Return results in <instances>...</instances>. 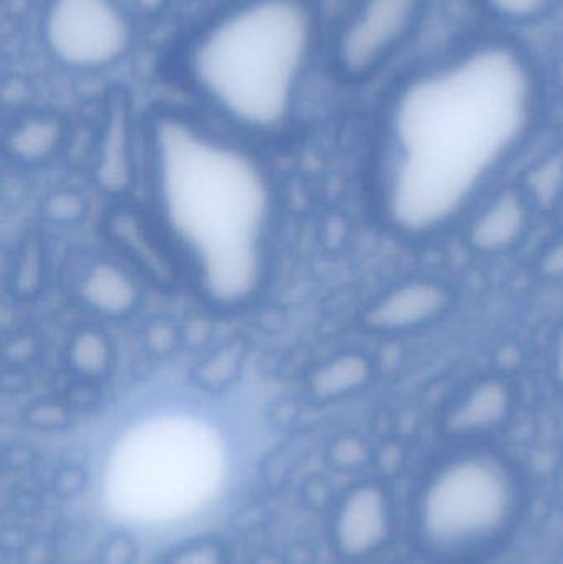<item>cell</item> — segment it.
I'll list each match as a JSON object with an SVG mask.
<instances>
[{
    "instance_id": "cell-1",
    "label": "cell",
    "mask_w": 563,
    "mask_h": 564,
    "mask_svg": "<svg viewBox=\"0 0 563 564\" xmlns=\"http://www.w3.org/2000/svg\"><path fill=\"white\" fill-rule=\"evenodd\" d=\"M541 99L538 66L508 39L475 40L410 73L387 119L393 224L429 235L458 218L531 134Z\"/></svg>"
},
{
    "instance_id": "cell-2",
    "label": "cell",
    "mask_w": 563,
    "mask_h": 564,
    "mask_svg": "<svg viewBox=\"0 0 563 564\" xmlns=\"http://www.w3.org/2000/svg\"><path fill=\"white\" fill-rule=\"evenodd\" d=\"M162 194L172 227L197 258L205 284L225 299L257 280L264 191L234 149L178 119L158 126Z\"/></svg>"
},
{
    "instance_id": "cell-3",
    "label": "cell",
    "mask_w": 563,
    "mask_h": 564,
    "mask_svg": "<svg viewBox=\"0 0 563 564\" xmlns=\"http://www.w3.org/2000/svg\"><path fill=\"white\" fill-rule=\"evenodd\" d=\"M316 45L306 0H245L215 19L188 55L198 91L251 128H273L290 115Z\"/></svg>"
},
{
    "instance_id": "cell-4",
    "label": "cell",
    "mask_w": 563,
    "mask_h": 564,
    "mask_svg": "<svg viewBox=\"0 0 563 564\" xmlns=\"http://www.w3.org/2000/svg\"><path fill=\"white\" fill-rule=\"evenodd\" d=\"M224 466V444L207 421L188 413L152 414L115 447L109 494L132 516H174L210 494Z\"/></svg>"
},
{
    "instance_id": "cell-5",
    "label": "cell",
    "mask_w": 563,
    "mask_h": 564,
    "mask_svg": "<svg viewBox=\"0 0 563 564\" xmlns=\"http://www.w3.org/2000/svg\"><path fill=\"white\" fill-rule=\"evenodd\" d=\"M511 506L508 474L489 457L466 456L446 464L422 502V527L440 545L485 539L502 525Z\"/></svg>"
},
{
    "instance_id": "cell-6",
    "label": "cell",
    "mask_w": 563,
    "mask_h": 564,
    "mask_svg": "<svg viewBox=\"0 0 563 564\" xmlns=\"http://www.w3.org/2000/svg\"><path fill=\"white\" fill-rule=\"evenodd\" d=\"M429 13V0H356L334 40V63L347 78L382 72L413 40Z\"/></svg>"
},
{
    "instance_id": "cell-7",
    "label": "cell",
    "mask_w": 563,
    "mask_h": 564,
    "mask_svg": "<svg viewBox=\"0 0 563 564\" xmlns=\"http://www.w3.org/2000/svg\"><path fill=\"white\" fill-rule=\"evenodd\" d=\"M43 39L59 65L91 72L115 65L128 53L132 29L116 0H50Z\"/></svg>"
},
{
    "instance_id": "cell-8",
    "label": "cell",
    "mask_w": 563,
    "mask_h": 564,
    "mask_svg": "<svg viewBox=\"0 0 563 564\" xmlns=\"http://www.w3.org/2000/svg\"><path fill=\"white\" fill-rule=\"evenodd\" d=\"M531 225L524 195L506 191L481 208L468 228V243L481 254H499L518 247Z\"/></svg>"
},
{
    "instance_id": "cell-9",
    "label": "cell",
    "mask_w": 563,
    "mask_h": 564,
    "mask_svg": "<svg viewBox=\"0 0 563 564\" xmlns=\"http://www.w3.org/2000/svg\"><path fill=\"white\" fill-rule=\"evenodd\" d=\"M455 301L442 281L413 280L397 288L377 311V322L389 330H412L442 317Z\"/></svg>"
},
{
    "instance_id": "cell-10",
    "label": "cell",
    "mask_w": 563,
    "mask_h": 564,
    "mask_svg": "<svg viewBox=\"0 0 563 564\" xmlns=\"http://www.w3.org/2000/svg\"><path fill=\"white\" fill-rule=\"evenodd\" d=\"M515 404L512 388L501 378H486L463 393L448 414L453 433L476 434L505 423Z\"/></svg>"
},
{
    "instance_id": "cell-11",
    "label": "cell",
    "mask_w": 563,
    "mask_h": 564,
    "mask_svg": "<svg viewBox=\"0 0 563 564\" xmlns=\"http://www.w3.org/2000/svg\"><path fill=\"white\" fill-rule=\"evenodd\" d=\"M389 513L382 494L372 487L357 490L340 512L339 539L350 555L376 549L387 533Z\"/></svg>"
},
{
    "instance_id": "cell-12",
    "label": "cell",
    "mask_w": 563,
    "mask_h": 564,
    "mask_svg": "<svg viewBox=\"0 0 563 564\" xmlns=\"http://www.w3.org/2000/svg\"><path fill=\"white\" fill-rule=\"evenodd\" d=\"M483 15L499 25H538L563 9V0H475Z\"/></svg>"
},
{
    "instance_id": "cell-13",
    "label": "cell",
    "mask_w": 563,
    "mask_h": 564,
    "mask_svg": "<svg viewBox=\"0 0 563 564\" xmlns=\"http://www.w3.org/2000/svg\"><path fill=\"white\" fill-rule=\"evenodd\" d=\"M539 267L549 280H563V235L545 248Z\"/></svg>"
},
{
    "instance_id": "cell-14",
    "label": "cell",
    "mask_w": 563,
    "mask_h": 564,
    "mask_svg": "<svg viewBox=\"0 0 563 564\" xmlns=\"http://www.w3.org/2000/svg\"><path fill=\"white\" fill-rule=\"evenodd\" d=\"M175 564H218V558L212 550L202 549L187 553Z\"/></svg>"
},
{
    "instance_id": "cell-15",
    "label": "cell",
    "mask_w": 563,
    "mask_h": 564,
    "mask_svg": "<svg viewBox=\"0 0 563 564\" xmlns=\"http://www.w3.org/2000/svg\"><path fill=\"white\" fill-rule=\"evenodd\" d=\"M554 371L559 383L563 387V325L561 334H559L557 344L554 350Z\"/></svg>"
},
{
    "instance_id": "cell-16",
    "label": "cell",
    "mask_w": 563,
    "mask_h": 564,
    "mask_svg": "<svg viewBox=\"0 0 563 564\" xmlns=\"http://www.w3.org/2000/svg\"><path fill=\"white\" fill-rule=\"evenodd\" d=\"M129 2L134 3V6L139 7V9L149 10V12H152V10L161 9L162 3H164L165 0H129Z\"/></svg>"
},
{
    "instance_id": "cell-17",
    "label": "cell",
    "mask_w": 563,
    "mask_h": 564,
    "mask_svg": "<svg viewBox=\"0 0 563 564\" xmlns=\"http://www.w3.org/2000/svg\"><path fill=\"white\" fill-rule=\"evenodd\" d=\"M555 78L563 86V53L561 58H559L557 65H555Z\"/></svg>"
},
{
    "instance_id": "cell-18",
    "label": "cell",
    "mask_w": 563,
    "mask_h": 564,
    "mask_svg": "<svg viewBox=\"0 0 563 564\" xmlns=\"http://www.w3.org/2000/svg\"><path fill=\"white\" fill-rule=\"evenodd\" d=\"M562 494H563V473H562Z\"/></svg>"
}]
</instances>
